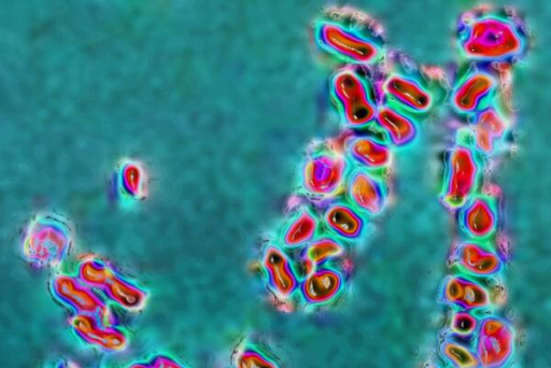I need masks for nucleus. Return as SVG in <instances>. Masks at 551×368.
<instances>
[{
	"label": "nucleus",
	"mask_w": 551,
	"mask_h": 368,
	"mask_svg": "<svg viewBox=\"0 0 551 368\" xmlns=\"http://www.w3.org/2000/svg\"><path fill=\"white\" fill-rule=\"evenodd\" d=\"M152 368H185L171 358L159 356L151 364Z\"/></svg>",
	"instance_id": "c756f323"
},
{
	"label": "nucleus",
	"mask_w": 551,
	"mask_h": 368,
	"mask_svg": "<svg viewBox=\"0 0 551 368\" xmlns=\"http://www.w3.org/2000/svg\"><path fill=\"white\" fill-rule=\"evenodd\" d=\"M314 37L318 48L352 66H374L386 53L383 38L369 26L351 19L320 20L315 25Z\"/></svg>",
	"instance_id": "f03ea898"
},
{
	"label": "nucleus",
	"mask_w": 551,
	"mask_h": 368,
	"mask_svg": "<svg viewBox=\"0 0 551 368\" xmlns=\"http://www.w3.org/2000/svg\"><path fill=\"white\" fill-rule=\"evenodd\" d=\"M329 94L336 115L346 129L372 126L379 103L373 97L370 80L356 69L335 72L329 80Z\"/></svg>",
	"instance_id": "39448f33"
},
{
	"label": "nucleus",
	"mask_w": 551,
	"mask_h": 368,
	"mask_svg": "<svg viewBox=\"0 0 551 368\" xmlns=\"http://www.w3.org/2000/svg\"><path fill=\"white\" fill-rule=\"evenodd\" d=\"M320 220L309 209H303L289 223L281 242L288 248L308 245L319 233Z\"/></svg>",
	"instance_id": "5701e85b"
},
{
	"label": "nucleus",
	"mask_w": 551,
	"mask_h": 368,
	"mask_svg": "<svg viewBox=\"0 0 551 368\" xmlns=\"http://www.w3.org/2000/svg\"><path fill=\"white\" fill-rule=\"evenodd\" d=\"M104 293L108 299L120 307L127 310H137L144 307L147 301V294L145 291L139 289L133 285L132 282L127 281L113 273L109 279Z\"/></svg>",
	"instance_id": "b1692460"
},
{
	"label": "nucleus",
	"mask_w": 551,
	"mask_h": 368,
	"mask_svg": "<svg viewBox=\"0 0 551 368\" xmlns=\"http://www.w3.org/2000/svg\"><path fill=\"white\" fill-rule=\"evenodd\" d=\"M393 152H405L418 146L422 125L416 116L386 101L379 102L372 124Z\"/></svg>",
	"instance_id": "9b49d317"
},
{
	"label": "nucleus",
	"mask_w": 551,
	"mask_h": 368,
	"mask_svg": "<svg viewBox=\"0 0 551 368\" xmlns=\"http://www.w3.org/2000/svg\"><path fill=\"white\" fill-rule=\"evenodd\" d=\"M74 226L58 212H40L27 225L22 240V257L41 267H58L69 257L74 245Z\"/></svg>",
	"instance_id": "7ed1b4c3"
},
{
	"label": "nucleus",
	"mask_w": 551,
	"mask_h": 368,
	"mask_svg": "<svg viewBox=\"0 0 551 368\" xmlns=\"http://www.w3.org/2000/svg\"><path fill=\"white\" fill-rule=\"evenodd\" d=\"M345 188L346 201L364 216L374 219L384 214L389 202V188L379 173L352 168Z\"/></svg>",
	"instance_id": "f8f14e48"
},
{
	"label": "nucleus",
	"mask_w": 551,
	"mask_h": 368,
	"mask_svg": "<svg viewBox=\"0 0 551 368\" xmlns=\"http://www.w3.org/2000/svg\"><path fill=\"white\" fill-rule=\"evenodd\" d=\"M127 368H152V367H151V365L136 363V364H132L131 366H129Z\"/></svg>",
	"instance_id": "2f4dec72"
},
{
	"label": "nucleus",
	"mask_w": 551,
	"mask_h": 368,
	"mask_svg": "<svg viewBox=\"0 0 551 368\" xmlns=\"http://www.w3.org/2000/svg\"><path fill=\"white\" fill-rule=\"evenodd\" d=\"M346 244L330 234L318 235L305 246L302 258L299 261L298 273L300 277H307L316 268L327 265L332 260L343 256Z\"/></svg>",
	"instance_id": "412c9836"
},
{
	"label": "nucleus",
	"mask_w": 551,
	"mask_h": 368,
	"mask_svg": "<svg viewBox=\"0 0 551 368\" xmlns=\"http://www.w3.org/2000/svg\"><path fill=\"white\" fill-rule=\"evenodd\" d=\"M444 351L445 356L450 361L464 368H475L478 364L469 351H466L455 343L446 344Z\"/></svg>",
	"instance_id": "cd10ccee"
},
{
	"label": "nucleus",
	"mask_w": 551,
	"mask_h": 368,
	"mask_svg": "<svg viewBox=\"0 0 551 368\" xmlns=\"http://www.w3.org/2000/svg\"><path fill=\"white\" fill-rule=\"evenodd\" d=\"M50 292L56 301L75 315H96L106 304L94 290L83 286L75 275L66 273L51 278Z\"/></svg>",
	"instance_id": "f3484780"
},
{
	"label": "nucleus",
	"mask_w": 551,
	"mask_h": 368,
	"mask_svg": "<svg viewBox=\"0 0 551 368\" xmlns=\"http://www.w3.org/2000/svg\"><path fill=\"white\" fill-rule=\"evenodd\" d=\"M371 220L347 201L331 203L322 216V222L328 234L345 244L363 242L370 233Z\"/></svg>",
	"instance_id": "dca6fc26"
},
{
	"label": "nucleus",
	"mask_w": 551,
	"mask_h": 368,
	"mask_svg": "<svg viewBox=\"0 0 551 368\" xmlns=\"http://www.w3.org/2000/svg\"><path fill=\"white\" fill-rule=\"evenodd\" d=\"M110 266L102 260L90 258L81 261L76 270V278L92 290H104L112 274Z\"/></svg>",
	"instance_id": "393cba45"
},
{
	"label": "nucleus",
	"mask_w": 551,
	"mask_h": 368,
	"mask_svg": "<svg viewBox=\"0 0 551 368\" xmlns=\"http://www.w3.org/2000/svg\"><path fill=\"white\" fill-rule=\"evenodd\" d=\"M346 287V278L337 267L324 265L304 278L300 292L308 305H328L338 299Z\"/></svg>",
	"instance_id": "6ab92c4d"
},
{
	"label": "nucleus",
	"mask_w": 551,
	"mask_h": 368,
	"mask_svg": "<svg viewBox=\"0 0 551 368\" xmlns=\"http://www.w3.org/2000/svg\"><path fill=\"white\" fill-rule=\"evenodd\" d=\"M344 153L353 168L379 173L391 165L394 152L384 139L361 135L347 141Z\"/></svg>",
	"instance_id": "a211bd4d"
},
{
	"label": "nucleus",
	"mask_w": 551,
	"mask_h": 368,
	"mask_svg": "<svg viewBox=\"0 0 551 368\" xmlns=\"http://www.w3.org/2000/svg\"><path fill=\"white\" fill-rule=\"evenodd\" d=\"M53 368H78L75 364L68 361H61L56 364Z\"/></svg>",
	"instance_id": "7c9ffc66"
},
{
	"label": "nucleus",
	"mask_w": 551,
	"mask_h": 368,
	"mask_svg": "<svg viewBox=\"0 0 551 368\" xmlns=\"http://www.w3.org/2000/svg\"><path fill=\"white\" fill-rule=\"evenodd\" d=\"M469 118L468 132L472 146L484 159L492 157L500 150L510 129L498 101L490 103Z\"/></svg>",
	"instance_id": "4468645a"
},
{
	"label": "nucleus",
	"mask_w": 551,
	"mask_h": 368,
	"mask_svg": "<svg viewBox=\"0 0 551 368\" xmlns=\"http://www.w3.org/2000/svg\"><path fill=\"white\" fill-rule=\"evenodd\" d=\"M384 101L412 113L425 115L436 104V93L431 84L422 76L412 72L390 74L381 87Z\"/></svg>",
	"instance_id": "1a4fd4ad"
},
{
	"label": "nucleus",
	"mask_w": 551,
	"mask_h": 368,
	"mask_svg": "<svg viewBox=\"0 0 551 368\" xmlns=\"http://www.w3.org/2000/svg\"><path fill=\"white\" fill-rule=\"evenodd\" d=\"M236 368H278L273 362L268 361L260 353L246 350L237 357Z\"/></svg>",
	"instance_id": "c85d7f7f"
},
{
	"label": "nucleus",
	"mask_w": 551,
	"mask_h": 368,
	"mask_svg": "<svg viewBox=\"0 0 551 368\" xmlns=\"http://www.w3.org/2000/svg\"><path fill=\"white\" fill-rule=\"evenodd\" d=\"M263 264L270 276L273 289L281 296H290L299 287L298 275L293 271L286 253L276 246L266 249Z\"/></svg>",
	"instance_id": "4be33fe9"
},
{
	"label": "nucleus",
	"mask_w": 551,
	"mask_h": 368,
	"mask_svg": "<svg viewBox=\"0 0 551 368\" xmlns=\"http://www.w3.org/2000/svg\"><path fill=\"white\" fill-rule=\"evenodd\" d=\"M499 222L498 203L489 195L476 193L458 210L459 228L466 239L489 242Z\"/></svg>",
	"instance_id": "2eb2a0df"
},
{
	"label": "nucleus",
	"mask_w": 551,
	"mask_h": 368,
	"mask_svg": "<svg viewBox=\"0 0 551 368\" xmlns=\"http://www.w3.org/2000/svg\"><path fill=\"white\" fill-rule=\"evenodd\" d=\"M451 260L460 274L475 279L498 281L506 271L505 260L489 242L465 239L456 246Z\"/></svg>",
	"instance_id": "9d476101"
},
{
	"label": "nucleus",
	"mask_w": 551,
	"mask_h": 368,
	"mask_svg": "<svg viewBox=\"0 0 551 368\" xmlns=\"http://www.w3.org/2000/svg\"><path fill=\"white\" fill-rule=\"evenodd\" d=\"M501 77L485 63H476L457 81L447 105L458 115L470 117L490 103L498 101Z\"/></svg>",
	"instance_id": "0eeeda50"
},
{
	"label": "nucleus",
	"mask_w": 551,
	"mask_h": 368,
	"mask_svg": "<svg viewBox=\"0 0 551 368\" xmlns=\"http://www.w3.org/2000/svg\"><path fill=\"white\" fill-rule=\"evenodd\" d=\"M490 283L460 273L449 275L441 283L437 302L452 310L483 313L502 301L500 285Z\"/></svg>",
	"instance_id": "6e6552de"
},
{
	"label": "nucleus",
	"mask_w": 551,
	"mask_h": 368,
	"mask_svg": "<svg viewBox=\"0 0 551 368\" xmlns=\"http://www.w3.org/2000/svg\"><path fill=\"white\" fill-rule=\"evenodd\" d=\"M457 46L465 59L485 64L500 63L518 58L526 49V37L511 18L486 13L461 24Z\"/></svg>",
	"instance_id": "f257e3e1"
},
{
	"label": "nucleus",
	"mask_w": 551,
	"mask_h": 368,
	"mask_svg": "<svg viewBox=\"0 0 551 368\" xmlns=\"http://www.w3.org/2000/svg\"><path fill=\"white\" fill-rule=\"evenodd\" d=\"M477 350L480 361L488 368H498L510 358L514 344V329L510 322L496 315L479 320Z\"/></svg>",
	"instance_id": "ddd939ff"
},
{
	"label": "nucleus",
	"mask_w": 551,
	"mask_h": 368,
	"mask_svg": "<svg viewBox=\"0 0 551 368\" xmlns=\"http://www.w3.org/2000/svg\"><path fill=\"white\" fill-rule=\"evenodd\" d=\"M119 188L125 197L136 198L144 187V172L138 164L126 162L122 164L118 174Z\"/></svg>",
	"instance_id": "a878e982"
},
{
	"label": "nucleus",
	"mask_w": 551,
	"mask_h": 368,
	"mask_svg": "<svg viewBox=\"0 0 551 368\" xmlns=\"http://www.w3.org/2000/svg\"><path fill=\"white\" fill-rule=\"evenodd\" d=\"M70 329L79 342L107 352H119L129 344L127 335L117 328H104L96 315H75Z\"/></svg>",
	"instance_id": "aec40b11"
},
{
	"label": "nucleus",
	"mask_w": 551,
	"mask_h": 368,
	"mask_svg": "<svg viewBox=\"0 0 551 368\" xmlns=\"http://www.w3.org/2000/svg\"><path fill=\"white\" fill-rule=\"evenodd\" d=\"M479 318L468 311L454 310V315L451 319V327L459 333L475 332L478 327Z\"/></svg>",
	"instance_id": "bb28decb"
},
{
	"label": "nucleus",
	"mask_w": 551,
	"mask_h": 368,
	"mask_svg": "<svg viewBox=\"0 0 551 368\" xmlns=\"http://www.w3.org/2000/svg\"><path fill=\"white\" fill-rule=\"evenodd\" d=\"M344 152L324 145L310 153L302 164L301 186L315 198L332 197L341 191L352 171Z\"/></svg>",
	"instance_id": "423d86ee"
},
{
	"label": "nucleus",
	"mask_w": 551,
	"mask_h": 368,
	"mask_svg": "<svg viewBox=\"0 0 551 368\" xmlns=\"http://www.w3.org/2000/svg\"><path fill=\"white\" fill-rule=\"evenodd\" d=\"M484 169V158L471 144L469 132L458 134L446 153L441 203L459 210L478 190Z\"/></svg>",
	"instance_id": "20e7f679"
}]
</instances>
